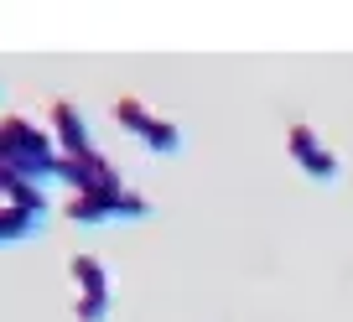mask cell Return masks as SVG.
<instances>
[{
    "mask_svg": "<svg viewBox=\"0 0 353 322\" xmlns=\"http://www.w3.org/2000/svg\"><path fill=\"white\" fill-rule=\"evenodd\" d=\"M63 167V145L47 125L26 114H0V192L47 188Z\"/></svg>",
    "mask_w": 353,
    "mask_h": 322,
    "instance_id": "1",
    "label": "cell"
},
{
    "mask_svg": "<svg viewBox=\"0 0 353 322\" xmlns=\"http://www.w3.org/2000/svg\"><path fill=\"white\" fill-rule=\"evenodd\" d=\"M68 219L88 223V229H99V223H141V219H151V198L114 182V188H99V192H73Z\"/></svg>",
    "mask_w": 353,
    "mask_h": 322,
    "instance_id": "2",
    "label": "cell"
},
{
    "mask_svg": "<svg viewBox=\"0 0 353 322\" xmlns=\"http://www.w3.org/2000/svg\"><path fill=\"white\" fill-rule=\"evenodd\" d=\"M110 114H114V120H120V125H125V130H130V135H135V141H141L151 156H176V151H182V130H176L166 114L145 110L135 94L114 99V104H110Z\"/></svg>",
    "mask_w": 353,
    "mask_h": 322,
    "instance_id": "3",
    "label": "cell"
},
{
    "mask_svg": "<svg viewBox=\"0 0 353 322\" xmlns=\"http://www.w3.org/2000/svg\"><path fill=\"white\" fill-rule=\"evenodd\" d=\"M47 130L57 135L63 156H88V151H99V145H94V135H88L83 110H78L73 99H52V104H47Z\"/></svg>",
    "mask_w": 353,
    "mask_h": 322,
    "instance_id": "4",
    "label": "cell"
},
{
    "mask_svg": "<svg viewBox=\"0 0 353 322\" xmlns=\"http://www.w3.org/2000/svg\"><path fill=\"white\" fill-rule=\"evenodd\" d=\"M57 182H68L73 192H99V188H114L120 172L110 167V156H104V151H88V156H63Z\"/></svg>",
    "mask_w": 353,
    "mask_h": 322,
    "instance_id": "5",
    "label": "cell"
},
{
    "mask_svg": "<svg viewBox=\"0 0 353 322\" xmlns=\"http://www.w3.org/2000/svg\"><path fill=\"white\" fill-rule=\"evenodd\" d=\"M286 145H291V156L301 161V172H307V177H317V182H332V177H338V156L317 145L312 125H291V130H286Z\"/></svg>",
    "mask_w": 353,
    "mask_h": 322,
    "instance_id": "6",
    "label": "cell"
},
{
    "mask_svg": "<svg viewBox=\"0 0 353 322\" xmlns=\"http://www.w3.org/2000/svg\"><path fill=\"white\" fill-rule=\"evenodd\" d=\"M68 276H73V286H78L73 301H110L114 296L110 265H104L99 255H73V260H68Z\"/></svg>",
    "mask_w": 353,
    "mask_h": 322,
    "instance_id": "7",
    "label": "cell"
},
{
    "mask_svg": "<svg viewBox=\"0 0 353 322\" xmlns=\"http://www.w3.org/2000/svg\"><path fill=\"white\" fill-rule=\"evenodd\" d=\"M32 234H42V219L21 213L16 203H6V208H0V245H16V239H32Z\"/></svg>",
    "mask_w": 353,
    "mask_h": 322,
    "instance_id": "8",
    "label": "cell"
}]
</instances>
